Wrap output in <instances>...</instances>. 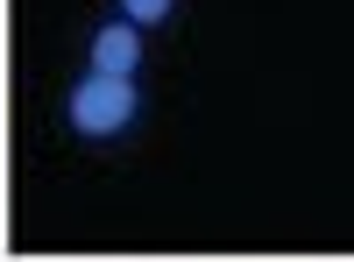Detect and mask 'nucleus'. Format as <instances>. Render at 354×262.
Masks as SVG:
<instances>
[{
  "mask_svg": "<svg viewBox=\"0 0 354 262\" xmlns=\"http://www.w3.org/2000/svg\"><path fill=\"white\" fill-rule=\"evenodd\" d=\"M142 121V85L135 78H100V71H85L71 85V100H64V128L78 142H113V135H128Z\"/></svg>",
  "mask_w": 354,
  "mask_h": 262,
  "instance_id": "f257e3e1",
  "label": "nucleus"
},
{
  "mask_svg": "<svg viewBox=\"0 0 354 262\" xmlns=\"http://www.w3.org/2000/svg\"><path fill=\"white\" fill-rule=\"evenodd\" d=\"M85 57H93L100 78H135V71H142V28H135L128 15H113L100 36H93V50H85Z\"/></svg>",
  "mask_w": 354,
  "mask_h": 262,
  "instance_id": "f03ea898",
  "label": "nucleus"
},
{
  "mask_svg": "<svg viewBox=\"0 0 354 262\" xmlns=\"http://www.w3.org/2000/svg\"><path fill=\"white\" fill-rule=\"evenodd\" d=\"M170 8H177V0H121V15H128L135 28H156V21H170Z\"/></svg>",
  "mask_w": 354,
  "mask_h": 262,
  "instance_id": "7ed1b4c3",
  "label": "nucleus"
}]
</instances>
